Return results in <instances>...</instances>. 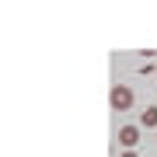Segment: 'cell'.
<instances>
[{
    "label": "cell",
    "mask_w": 157,
    "mask_h": 157,
    "mask_svg": "<svg viewBox=\"0 0 157 157\" xmlns=\"http://www.w3.org/2000/svg\"><path fill=\"white\" fill-rule=\"evenodd\" d=\"M108 101H112L115 112H129V108H133V91H129L126 84H115L112 94H108Z\"/></svg>",
    "instance_id": "6da1fadb"
},
{
    "label": "cell",
    "mask_w": 157,
    "mask_h": 157,
    "mask_svg": "<svg viewBox=\"0 0 157 157\" xmlns=\"http://www.w3.org/2000/svg\"><path fill=\"white\" fill-rule=\"evenodd\" d=\"M119 143L122 147H136L140 143V126H122L119 129Z\"/></svg>",
    "instance_id": "7a4b0ae2"
},
{
    "label": "cell",
    "mask_w": 157,
    "mask_h": 157,
    "mask_svg": "<svg viewBox=\"0 0 157 157\" xmlns=\"http://www.w3.org/2000/svg\"><path fill=\"white\" fill-rule=\"evenodd\" d=\"M140 126H147V129H157V105H147V108H143Z\"/></svg>",
    "instance_id": "3957f363"
},
{
    "label": "cell",
    "mask_w": 157,
    "mask_h": 157,
    "mask_svg": "<svg viewBox=\"0 0 157 157\" xmlns=\"http://www.w3.org/2000/svg\"><path fill=\"white\" fill-rule=\"evenodd\" d=\"M119 157H136V150H122V154H119Z\"/></svg>",
    "instance_id": "277c9868"
},
{
    "label": "cell",
    "mask_w": 157,
    "mask_h": 157,
    "mask_svg": "<svg viewBox=\"0 0 157 157\" xmlns=\"http://www.w3.org/2000/svg\"><path fill=\"white\" fill-rule=\"evenodd\" d=\"M154 77H157V70H154Z\"/></svg>",
    "instance_id": "5b68a950"
}]
</instances>
